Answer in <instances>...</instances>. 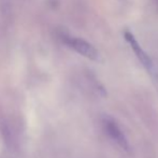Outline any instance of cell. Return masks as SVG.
I'll return each mask as SVG.
<instances>
[{
  "instance_id": "obj_1",
  "label": "cell",
  "mask_w": 158,
  "mask_h": 158,
  "mask_svg": "<svg viewBox=\"0 0 158 158\" xmlns=\"http://www.w3.org/2000/svg\"><path fill=\"white\" fill-rule=\"evenodd\" d=\"M64 42L69 48H72L73 51L79 53L82 56L86 57V58L90 59V60H99L100 55L98 50L86 40L75 37H64Z\"/></svg>"
},
{
  "instance_id": "obj_2",
  "label": "cell",
  "mask_w": 158,
  "mask_h": 158,
  "mask_svg": "<svg viewBox=\"0 0 158 158\" xmlns=\"http://www.w3.org/2000/svg\"><path fill=\"white\" fill-rule=\"evenodd\" d=\"M124 37H125V40L127 41V43L130 45L131 50L133 51L135 55L137 56V58L140 60V63L144 66V68L146 70L151 71L153 69V61L151 59V57L144 52V50L142 48V46L139 44V42L137 41L135 37L133 35V33L129 30H125L124 32Z\"/></svg>"
},
{
  "instance_id": "obj_3",
  "label": "cell",
  "mask_w": 158,
  "mask_h": 158,
  "mask_svg": "<svg viewBox=\"0 0 158 158\" xmlns=\"http://www.w3.org/2000/svg\"><path fill=\"white\" fill-rule=\"evenodd\" d=\"M104 129H106V132L108 133V135L112 140H114L119 146H122L125 150H128V141H127L125 135L122 131V129L119 128V126L116 124V122L113 121L111 118H106L103 122Z\"/></svg>"
}]
</instances>
